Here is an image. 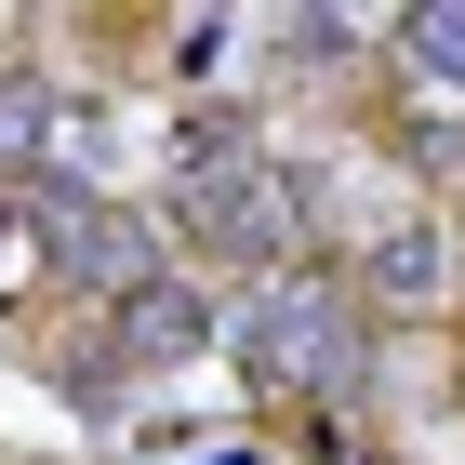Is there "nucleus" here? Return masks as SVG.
Masks as SVG:
<instances>
[{"label":"nucleus","mask_w":465,"mask_h":465,"mask_svg":"<svg viewBox=\"0 0 465 465\" xmlns=\"http://www.w3.org/2000/svg\"><path fill=\"white\" fill-rule=\"evenodd\" d=\"M226 346H240L252 386H280V399H346L359 386L346 292H320V280H252V306L226 320Z\"/></svg>","instance_id":"nucleus-1"},{"label":"nucleus","mask_w":465,"mask_h":465,"mask_svg":"<svg viewBox=\"0 0 465 465\" xmlns=\"http://www.w3.org/2000/svg\"><path fill=\"white\" fill-rule=\"evenodd\" d=\"M186 240L226 252V266H266V280H280V252H292V173H266V160L186 173Z\"/></svg>","instance_id":"nucleus-2"},{"label":"nucleus","mask_w":465,"mask_h":465,"mask_svg":"<svg viewBox=\"0 0 465 465\" xmlns=\"http://www.w3.org/2000/svg\"><path fill=\"white\" fill-rule=\"evenodd\" d=\"M40 266L80 292H107V306H134L146 280H160V252H146V226L120 213V200H40Z\"/></svg>","instance_id":"nucleus-3"},{"label":"nucleus","mask_w":465,"mask_h":465,"mask_svg":"<svg viewBox=\"0 0 465 465\" xmlns=\"http://www.w3.org/2000/svg\"><path fill=\"white\" fill-rule=\"evenodd\" d=\"M359 280H372V306H399V320H426L439 292H452V240H439V226L412 213V226H386V240H372V266H359Z\"/></svg>","instance_id":"nucleus-4"},{"label":"nucleus","mask_w":465,"mask_h":465,"mask_svg":"<svg viewBox=\"0 0 465 465\" xmlns=\"http://www.w3.org/2000/svg\"><path fill=\"white\" fill-rule=\"evenodd\" d=\"M213 332H226V320H213L186 280H146L134 306H120V346H134V359H186V346H213Z\"/></svg>","instance_id":"nucleus-5"},{"label":"nucleus","mask_w":465,"mask_h":465,"mask_svg":"<svg viewBox=\"0 0 465 465\" xmlns=\"http://www.w3.org/2000/svg\"><path fill=\"white\" fill-rule=\"evenodd\" d=\"M399 40H412V67H426V80H452V94H465V0H426V14H399Z\"/></svg>","instance_id":"nucleus-6"},{"label":"nucleus","mask_w":465,"mask_h":465,"mask_svg":"<svg viewBox=\"0 0 465 465\" xmlns=\"http://www.w3.org/2000/svg\"><path fill=\"white\" fill-rule=\"evenodd\" d=\"M14 146H54V94H27V80L0 94V160H14Z\"/></svg>","instance_id":"nucleus-7"},{"label":"nucleus","mask_w":465,"mask_h":465,"mask_svg":"<svg viewBox=\"0 0 465 465\" xmlns=\"http://www.w3.org/2000/svg\"><path fill=\"white\" fill-rule=\"evenodd\" d=\"M359 465H386V452H359Z\"/></svg>","instance_id":"nucleus-8"}]
</instances>
